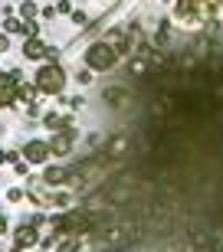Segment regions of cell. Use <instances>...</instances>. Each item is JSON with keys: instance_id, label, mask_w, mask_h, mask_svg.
<instances>
[{"instance_id": "5", "label": "cell", "mask_w": 223, "mask_h": 252, "mask_svg": "<svg viewBox=\"0 0 223 252\" xmlns=\"http://www.w3.org/2000/svg\"><path fill=\"white\" fill-rule=\"evenodd\" d=\"M39 243V233H37V226H33V223H23V226H20V229H17V233H13V246H17V249H30V246H37Z\"/></svg>"}, {"instance_id": "23", "label": "cell", "mask_w": 223, "mask_h": 252, "mask_svg": "<svg viewBox=\"0 0 223 252\" xmlns=\"http://www.w3.org/2000/svg\"><path fill=\"white\" fill-rule=\"evenodd\" d=\"M7 160H10V164H17V160H23V151H10V154H7Z\"/></svg>"}, {"instance_id": "25", "label": "cell", "mask_w": 223, "mask_h": 252, "mask_svg": "<svg viewBox=\"0 0 223 252\" xmlns=\"http://www.w3.org/2000/svg\"><path fill=\"white\" fill-rule=\"evenodd\" d=\"M7 46H10V39H7V33H0V53H7Z\"/></svg>"}, {"instance_id": "28", "label": "cell", "mask_w": 223, "mask_h": 252, "mask_svg": "<svg viewBox=\"0 0 223 252\" xmlns=\"http://www.w3.org/2000/svg\"><path fill=\"white\" fill-rule=\"evenodd\" d=\"M164 3H171V0H164Z\"/></svg>"}, {"instance_id": "15", "label": "cell", "mask_w": 223, "mask_h": 252, "mask_svg": "<svg viewBox=\"0 0 223 252\" xmlns=\"http://www.w3.org/2000/svg\"><path fill=\"white\" fill-rule=\"evenodd\" d=\"M69 203H73V196L66 193V190H56V193H53V206H59V210H66Z\"/></svg>"}, {"instance_id": "24", "label": "cell", "mask_w": 223, "mask_h": 252, "mask_svg": "<svg viewBox=\"0 0 223 252\" xmlns=\"http://www.w3.org/2000/svg\"><path fill=\"white\" fill-rule=\"evenodd\" d=\"M82 105H85V102H82V98H79V95H75L73 102H69V108H73V112H79V108H82Z\"/></svg>"}, {"instance_id": "10", "label": "cell", "mask_w": 223, "mask_h": 252, "mask_svg": "<svg viewBox=\"0 0 223 252\" xmlns=\"http://www.w3.org/2000/svg\"><path fill=\"white\" fill-rule=\"evenodd\" d=\"M102 98L112 105V108H125V102H128V92H125V89H109Z\"/></svg>"}, {"instance_id": "14", "label": "cell", "mask_w": 223, "mask_h": 252, "mask_svg": "<svg viewBox=\"0 0 223 252\" xmlns=\"http://www.w3.org/2000/svg\"><path fill=\"white\" fill-rule=\"evenodd\" d=\"M37 13H39V10H37L33 0H23V3H20V17H23V20H33Z\"/></svg>"}, {"instance_id": "4", "label": "cell", "mask_w": 223, "mask_h": 252, "mask_svg": "<svg viewBox=\"0 0 223 252\" xmlns=\"http://www.w3.org/2000/svg\"><path fill=\"white\" fill-rule=\"evenodd\" d=\"M73 144H75V131L73 128H63V131H56V134H53L49 151H53V154H69V151H73Z\"/></svg>"}, {"instance_id": "22", "label": "cell", "mask_w": 223, "mask_h": 252, "mask_svg": "<svg viewBox=\"0 0 223 252\" xmlns=\"http://www.w3.org/2000/svg\"><path fill=\"white\" fill-rule=\"evenodd\" d=\"M56 13H73V3H69V0H59V7H56Z\"/></svg>"}, {"instance_id": "2", "label": "cell", "mask_w": 223, "mask_h": 252, "mask_svg": "<svg viewBox=\"0 0 223 252\" xmlns=\"http://www.w3.org/2000/svg\"><path fill=\"white\" fill-rule=\"evenodd\" d=\"M37 89H39V92H46V95H59V92L66 89V72H63L56 63L39 65V72H37Z\"/></svg>"}, {"instance_id": "20", "label": "cell", "mask_w": 223, "mask_h": 252, "mask_svg": "<svg viewBox=\"0 0 223 252\" xmlns=\"http://www.w3.org/2000/svg\"><path fill=\"white\" fill-rule=\"evenodd\" d=\"M73 23H75V27H85V23H89V17H85L82 10H73Z\"/></svg>"}, {"instance_id": "3", "label": "cell", "mask_w": 223, "mask_h": 252, "mask_svg": "<svg viewBox=\"0 0 223 252\" xmlns=\"http://www.w3.org/2000/svg\"><path fill=\"white\" fill-rule=\"evenodd\" d=\"M49 144L46 141H27L23 144V158H27V164H46L49 160Z\"/></svg>"}, {"instance_id": "1", "label": "cell", "mask_w": 223, "mask_h": 252, "mask_svg": "<svg viewBox=\"0 0 223 252\" xmlns=\"http://www.w3.org/2000/svg\"><path fill=\"white\" fill-rule=\"evenodd\" d=\"M115 63H118V53H115L105 39H99V43H92V46L85 49V65L95 69V72H109Z\"/></svg>"}, {"instance_id": "17", "label": "cell", "mask_w": 223, "mask_h": 252, "mask_svg": "<svg viewBox=\"0 0 223 252\" xmlns=\"http://www.w3.org/2000/svg\"><path fill=\"white\" fill-rule=\"evenodd\" d=\"M145 72H148V65H145V59H131V75H138V79H141V75H145Z\"/></svg>"}, {"instance_id": "9", "label": "cell", "mask_w": 223, "mask_h": 252, "mask_svg": "<svg viewBox=\"0 0 223 252\" xmlns=\"http://www.w3.org/2000/svg\"><path fill=\"white\" fill-rule=\"evenodd\" d=\"M66 180H69V170L66 167H46V174H43V184H49V187L66 184Z\"/></svg>"}, {"instance_id": "19", "label": "cell", "mask_w": 223, "mask_h": 252, "mask_svg": "<svg viewBox=\"0 0 223 252\" xmlns=\"http://www.w3.org/2000/svg\"><path fill=\"white\" fill-rule=\"evenodd\" d=\"M43 122H46V128H63V118H59V115H53V112H49Z\"/></svg>"}, {"instance_id": "7", "label": "cell", "mask_w": 223, "mask_h": 252, "mask_svg": "<svg viewBox=\"0 0 223 252\" xmlns=\"http://www.w3.org/2000/svg\"><path fill=\"white\" fill-rule=\"evenodd\" d=\"M13 102H17V82L0 75V108H10Z\"/></svg>"}, {"instance_id": "16", "label": "cell", "mask_w": 223, "mask_h": 252, "mask_svg": "<svg viewBox=\"0 0 223 252\" xmlns=\"http://www.w3.org/2000/svg\"><path fill=\"white\" fill-rule=\"evenodd\" d=\"M3 30H7V33H20V36H23V20H13V17H10L7 23H3Z\"/></svg>"}, {"instance_id": "12", "label": "cell", "mask_w": 223, "mask_h": 252, "mask_svg": "<svg viewBox=\"0 0 223 252\" xmlns=\"http://www.w3.org/2000/svg\"><path fill=\"white\" fill-rule=\"evenodd\" d=\"M79 243H82V239H79V233H66L56 252H75V249H79Z\"/></svg>"}, {"instance_id": "11", "label": "cell", "mask_w": 223, "mask_h": 252, "mask_svg": "<svg viewBox=\"0 0 223 252\" xmlns=\"http://www.w3.org/2000/svg\"><path fill=\"white\" fill-rule=\"evenodd\" d=\"M125 148H128V138H125V134H118V138H112L109 144H105V154H109V158H118Z\"/></svg>"}, {"instance_id": "13", "label": "cell", "mask_w": 223, "mask_h": 252, "mask_svg": "<svg viewBox=\"0 0 223 252\" xmlns=\"http://www.w3.org/2000/svg\"><path fill=\"white\" fill-rule=\"evenodd\" d=\"M37 85H27V82H17V98H23V102H33L37 98Z\"/></svg>"}, {"instance_id": "8", "label": "cell", "mask_w": 223, "mask_h": 252, "mask_svg": "<svg viewBox=\"0 0 223 252\" xmlns=\"http://www.w3.org/2000/svg\"><path fill=\"white\" fill-rule=\"evenodd\" d=\"M46 43H43V39H39V36H33V39H27V43H23V56H27V59H43V56H46Z\"/></svg>"}, {"instance_id": "26", "label": "cell", "mask_w": 223, "mask_h": 252, "mask_svg": "<svg viewBox=\"0 0 223 252\" xmlns=\"http://www.w3.org/2000/svg\"><path fill=\"white\" fill-rule=\"evenodd\" d=\"M7 229H10V226H7V216H0V236H7Z\"/></svg>"}, {"instance_id": "27", "label": "cell", "mask_w": 223, "mask_h": 252, "mask_svg": "<svg viewBox=\"0 0 223 252\" xmlns=\"http://www.w3.org/2000/svg\"><path fill=\"white\" fill-rule=\"evenodd\" d=\"M3 160H7V151H3V148H0V164H3Z\"/></svg>"}, {"instance_id": "6", "label": "cell", "mask_w": 223, "mask_h": 252, "mask_svg": "<svg viewBox=\"0 0 223 252\" xmlns=\"http://www.w3.org/2000/svg\"><path fill=\"white\" fill-rule=\"evenodd\" d=\"M105 43H109L118 56H121V53H131V36L125 33V30H112L109 36H105Z\"/></svg>"}, {"instance_id": "21", "label": "cell", "mask_w": 223, "mask_h": 252, "mask_svg": "<svg viewBox=\"0 0 223 252\" xmlns=\"http://www.w3.org/2000/svg\"><path fill=\"white\" fill-rule=\"evenodd\" d=\"M7 200H10V203H20V200H23V190H20V187H13V190L7 193Z\"/></svg>"}, {"instance_id": "18", "label": "cell", "mask_w": 223, "mask_h": 252, "mask_svg": "<svg viewBox=\"0 0 223 252\" xmlns=\"http://www.w3.org/2000/svg\"><path fill=\"white\" fill-rule=\"evenodd\" d=\"M75 82H79V85H89V82H92V69H79Z\"/></svg>"}, {"instance_id": "29", "label": "cell", "mask_w": 223, "mask_h": 252, "mask_svg": "<svg viewBox=\"0 0 223 252\" xmlns=\"http://www.w3.org/2000/svg\"><path fill=\"white\" fill-rule=\"evenodd\" d=\"M0 75H3V72H0Z\"/></svg>"}]
</instances>
